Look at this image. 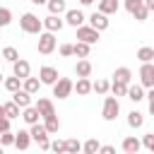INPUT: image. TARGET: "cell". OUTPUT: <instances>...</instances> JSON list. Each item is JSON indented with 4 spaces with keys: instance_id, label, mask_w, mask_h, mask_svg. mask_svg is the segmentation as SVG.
I'll list each match as a JSON object with an SVG mask.
<instances>
[{
    "instance_id": "obj_1",
    "label": "cell",
    "mask_w": 154,
    "mask_h": 154,
    "mask_svg": "<svg viewBox=\"0 0 154 154\" xmlns=\"http://www.w3.org/2000/svg\"><path fill=\"white\" fill-rule=\"evenodd\" d=\"M19 26L24 34H41L43 31V19H38L34 12H24L19 17Z\"/></svg>"
},
{
    "instance_id": "obj_2",
    "label": "cell",
    "mask_w": 154,
    "mask_h": 154,
    "mask_svg": "<svg viewBox=\"0 0 154 154\" xmlns=\"http://www.w3.org/2000/svg\"><path fill=\"white\" fill-rule=\"evenodd\" d=\"M29 132H31V140L38 144V149H43V152H48V149H51L48 130H46V125H43V123H36V125H31V128H29Z\"/></svg>"
},
{
    "instance_id": "obj_3",
    "label": "cell",
    "mask_w": 154,
    "mask_h": 154,
    "mask_svg": "<svg viewBox=\"0 0 154 154\" xmlns=\"http://www.w3.org/2000/svg\"><path fill=\"white\" fill-rule=\"evenodd\" d=\"M120 113V103L116 96H106L103 99V106H101V118L103 120H116Z\"/></svg>"
},
{
    "instance_id": "obj_4",
    "label": "cell",
    "mask_w": 154,
    "mask_h": 154,
    "mask_svg": "<svg viewBox=\"0 0 154 154\" xmlns=\"http://www.w3.org/2000/svg\"><path fill=\"white\" fill-rule=\"evenodd\" d=\"M53 51H55V34L53 31H41L38 34V53L51 55Z\"/></svg>"
},
{
    "instance_id": "obj_5",
    "label": "cell",
    "mask_w": 154,
    "mask_h": 154,
    "mask_svg": "<svg viewBox=\"0 0 154 154\" xmlns=\"http://www.w3.org/2000/svg\"><path fill=\"white\" fill-rule=\"evenodd\" d=\"M72 91H75V82H72L70 77H60V79L53 84V96H58V99H67Z\"/></svg>"
},
{
    "instance_id": "obj_6",
    "label": "cell",
    "mask_w": 154,
    "mask_h": 154,
    "mask_svg": "<svg viewBox=\"0 0 154 154\" xmlns=\"http://www.w3.org/2000/svg\"><path fill=\"white\" fill-rule=\"evenodd\" d=\"M99 34L101 31H96L94 26H89V24H82V26H77V41H84V43H96L99 41Z\"/></svg>"
},
{
    "instance_id": "obj_7",
    "label": "cell",
    "mask_w": 154,
    "mask_h": 154,
    "mask_svg": "<svg viewBox=\"0 0 154 154\" xmlns=\"http://www.w3.org/2000/svg\"><path fill=\"white\" fill-rule=\"evenodd\" d=\"M140 84L152 89L154 87V63H142L140 67Z\"/></svg>"
},
{
    "instance_id": "obj_8",
    "label": "cell",
    "mask_w": 154,
    "mask_h": 154,
    "mask_svg": "<svg viewBox=\"0 0 154 154\" xmlns=\"http://www.w3.org/2000/svg\"><path fill=\"white\" fill-rule=\"evenodd\" d=\"M108 24H111V19H108V14H103V12H91V17H89V26H94L96 31H106L108 29Z\"/></svg>"
},
{
    "instance_id": "obj_9",
    "label": "cell",
    "mask_w": 154,
    "mask_h": 154,
    "mask_svg": "<svg viewBox=\"0 0 154 154\" xmlns=\"http://www.w3.org/2000/svg\"><path fill=\"white\" fill-rule=\"evenodd\" d=\"M38 79H41V84H55L58 79H60V75H58V70L55 67H51V65H43L41 70H38Z\"/></svg>"
},
{
    "instance_id": "obj_10",
    "label": "cell",
    "mask_w": 154,
    "mask_h": 154,
    "mask_svg": "<svg viewBox=\"0 0 154 154\" xmlns=\"http://www.w3.org/2000/svg\"><path fill=\"white\" fill-rule=\"evenodd\" d=\"M34 106L38 108V113H41V118H48V116H55V106H53V101H51V99H46V96H38V101H36Z\"/></svg>"
},
{
    "instance_id": "obj_11",
    "label": "cell",
    "mask_w": 154,
    "mask_h": 154,
    "mask_svg": "<svg viewBox=\"0 0 154 154\" xmlns=\"http://www.w3.org/2000/svg\"><path fill=\"white\" fill-rule=\"evenodd\" d=\"M63 26H65V19H60V14H48V17L43 19V29H46V31H53V34H55V31H60Z\"/></svg>"
},
{
    "instance_id": "obj_12",
    "label": "cell",
    "mask_w": 154,
    "mask_h": 154,
    "mask_svg": "<svg viewBox=\"0 0 154 154\" xmlns=\"http://www.w3.org/2000/svg\"><path fill=\"white\" fill-rule=\"evenodd\" d=\"M12 75H17L19 79H26V77L31 75V65H29L24 58H19L17 63H12Z\"/></svg>"
},
{
    "instance_id": "obj_13",
    "label": "cell",
    "mask_w": 154,
    "mask_h": 154,
    "mask_svg": "<svg viewBox=\"0 0 154 154\" xmlns=\"http://www.w3.org/2000/svg\"><path fill=\"white\" fill-rule=\"evenodd\" d=\"M65 24H70V26H82L84 24V12L82 10H67L65 12Z\"/></svg>"
},
{
    "instance_id": "obj_14",
    "label": "cell",
    "mask_w": 154,
    "mask_h": 154,
    "mask_svg": "<svg viewBox=\"0 0 154 154\" xmlns=\"http://www.w3.org/2000/svg\"><path fill=\"white\" fill-rule=\"evenodd\" d=\"M14 135H17V137H14V147H17V149H22V152H24V149H29V144L34 142L29 130H19V132H14Z\"/></svg>"
},
{
    "instance_id": "obj_15",
    "label": "cell",
    "mask_w": 154,
    "mask_h": 154,
    "mask_svg": "<svg viewBox=\"0 0 154 154\" xmlns=\"http://www.w3.org/2000/svg\"><path fill=\"white\" fill-rule=\"evenodd\" d=\"M22 118H24L26 125H36L38 118H41V113H38L36 106H26V108H22Z\"/></svg>"
},
{
    "instance_id": "obj_16",
    "label": "cell",
    "mask_w": 154,
    "mask_h": 154,
    "mask_svg": "<svg viewBox=\"0 0 154 154\" xmlns=\"http://www.w3.org/2000/svg\"><path fill=\"white\" fill-rule=\"evenodd\" d=\"M12 101H14L19 108H26V106H31V94H29V91H24V89H19V91H14V94H12Z\"/></svg>"
},
{
    "instance_id": "obj_17",
    "label": "cell",
    "mask_w": 154,
    "mask_h": 154,
    "mask_svg": "<svg viewBox=\"0 0 154 154\" xmlns=\"http://www.w3.org/2000/svg\"><path fill=\"white\" fill-rule=\"evenodd\" d=\"M140 149H142V142L137 137H125L123 140V152L125 154H137Z\"/></svg>"
},
{
    "instance_id": "obj_18",
    "label": "cell",
    "mask_w": 154,
    "mask_h": 154,
    "mask_svg": "<svg viewBox=\"0 0 154 154\" xmlns=\"http://www.w3.org/2000/svg\"><path fill=\"white\" fill-rule=\"evenodd\" d=\"M91 70H94V67H91V63H89L87 58L77 60V65H75V75H77V77H89Z\"/></svg>"
},
{
    "instance_id": "obj_19",
    "label": "cell",
    "mask_w": 154,
    "mask_h": 154,
    "mask_svg": "<svg viewBox=\"0 0 154 154\" xmlns=\"http://www.w3.org/2000/svg\"><path fill=\"white\" fill-rule=\"evenodd\" d=\"M118 7H120L118 0H99V12H103V14H116Z\"/></svg>"
},
{
    "instance_id": "obj_20",
    "label": "cell",
    "mask_w": 154,
    "mask_h": 154,
    "mask_svg": "<svg viewBox=\"0 0 154 154\" xmlns=\"http://www.w3.org/2000/svg\"><path fill=\"white\" fill-rule=\"evenodd\" d=\"M128 99L135 101V103L142 101V99H144V87H142V84H130V87H128Z\"/></svg>"
},
{
    "instance_id": "obj_21",
    "label": "cell",
    "mask_w": 154,
    "mask_h": 154,
    "mask_svg": "<svg viewBox=\"0 0 154 154\" xmlns=\"http://www.w3.org/2000/svg\"><path fill=\"white\" fill-rule=\"evenodd\" d=\"M46 7H48V12H51V14H65V12H67L65 0H48V2H46Z\"/></svg>"
},
{
    "instance_id": "obj_22",
    "label": "cell",
    "mask_w": 154,
    "mask_h": 154,
    "mask_svg": "<svg viewBox=\"0 0 154 154\" xmlns=\"http://www.w3.org/2000/svg\"><path fill=\"white\" fill-rule=\"evenodd\" d=\"M113 79H116V82H123V84H130V79H132V72H130V67H116V72H113Z\"/></svg>"
},
{
    "instance_id": "obj_23",
    "label": "cell",
    "mask_w": 154,
    "mask_h": 154,
    "mask_svg": "<svg viewBox=\"0 0 154 154\" xmlns=\"http://www.w3.org/2000/svg\"><path fill=\"white\" fill-rule=\"evenodd\" d=\"M38 87H41V79H36V77H26V79H22V89L29 91L31 96L38 91Z\"/></svg>"
},
{
    "instance_id": "obj_24",
    "label": "cell",
    "mask_w": 154,
    "mask_h": 154,
    "mask_svg": "<svg viewBox=\"0 0 154 154\" xmlns=\"http://www.w3.org/2000/svg\"><path fill=\"white\" fill-rule=\"evenodd\" d=\"M75 91H77L79 96H87V94L91 91V82H89V77H79V79L75 82Z\"/></svg>"
},
{
    "instance_id": "obj_25",
    "label": "cell",
    "mask_w": 154,
    "mask_h": 154,
    "mask_svg": "<svg viewBox=\"0 0 154 154\" xmlns=\"http://www.w3.org/2000/svg\"><path fill=\"white\" fill-rule=\"evenodd\" d=\"M128 125H130V128H135V130H137V128H142V125H144V116H142L140 111H135V108H132V111L128 113Z\"/></svg>"
},
{
    "instance_id": "obj_26",
    "label": "cell",
    "mask_w": 154,
    "mask_h": 154,
    "mask_svg": "<svg viewBox=\"0 0 154 154\" xmlns=\"http://www.w3.org/2000/svg\"><path fill=\"white\" fill-rule=\"evenodd\" d=\"M2 84H5V89H7L10 94H14V91H19V89H22V79H19L17 75H12V77H5V82H2Z\"/></svg>"
},
{
    "instance_id": "obj_27",
    "label": "cell",
    "mask_w": 154,
    "mask_h": 154,
    "mask_svg": "<svg viewBox=\"0 0 154 154\" xmlns=\"http://www.w3.org/2000/svg\"><path fill=\"white\" fill-rule=\"evenodd\" d=\"M91 91H96V94H108L111 91V82L108 79H96V82H91Z\"/></svg>"
},
{
    "instance_id": "obj_28",
    "label": "cell",
    "mask_w": 154,
    "mask_h": 154,
    "mask_svg": "<svg viewBox=\"0 0 154 154\" xmlns=\"http://www.w3.org/2000/svg\"><path fill=\"white\" fill-rule=\"evenodd\" d=\"M43 125H46L48 135H55V132L60 130V120H58V116H48V118H43Z\"/></svg>"
},
{
    "instance_id": "obj_29",
    "label": "cell",
    "mask_w": 154,
    "mask_h": 154,
    "mask_svg": "<svg viewBox=\"0 0 154 154\" xmlns=\"http://www.w3.org/2000/svg\"><path fill=\"white\" fill-rule=\"evenodd\" d=\"M137 60H140V63H152V60H154V48H152V46H142V48L137 51Z\"/></svg>"
},
{
    "instance_id": "obj_30",
    "label": "cell",
    "mask_w": 154,
    "mask_h": 154,
    "mask_svg": "<svg viewBox=\"0 0 154 154\" xmlns=\"http://www.w3.org/2000/svg\"><path fill=\"white\" fill-rule=\"evenodd\" d=\"M128 87L130 84H123V82H111V91H113V96L118 99V96H128Z\"/></svg>"
},
{
    "instance_id": "obj_31",
    "label": "cell",
    "mask_w": 154,
    "mask_h": 154,
    "mask_svg": "<svg viewBox=\"0 0 154 154\" xmlns=\"http://www.w3.org/2000/svg\"><path fill=\"white\" fill-rule=\"evenodd\" d=\"M99 149H101V144H99V140H94V137L82 144V152H84V154H99Z\"/></svg>"
},
{
    "instance_id": "obj_32",
    "label": "cell",
    "mask_w": 154,
    "mask_h": 154,
    "mask_svg": "<svg viewBox=\"0 0 154 154\" xmlns=\"http://www.w3.org/2000/svg\"><path fill=\"white\" fill-rule=\"evenodd\" d=\"M89 51H91L89 43H84V41H77L75 43V55L77 58H89Z\"/></svg>"
},
{
    "instance_id": "obj_33",
    "label": "cell",
    "mask_w": 154,
    "mask_h": 154,
    "mask_svg": "<svg viewBox=\"0 0 154 154\" xmlns=\"http://www.w3.org/2000/svg\"><path fill=\"white\" fill-rule=\"evenodd\" d=\"M2 58H5L7 63H17V60H19V51H17L14 46H7V48H2Z\"/></svg>"
},
{
    "instance_id": "obj_34",
    "label": "cell",
    "mask_w": 154,
    "mask_h": 154,
    "mask_svg": "<svg viewBox=\"0 0 154 154\" xmlns=\"http://www.w3.org/2000/svg\"><path fill=\"white\" fill-rule=\"evenodd\" d=\"M5 116H7L10 120L19 118V106H17L14 101H7V103H5Z\"/></svg>"
},
{
    "instance_id": "obj_35",
    "label": "cell",
    "mask_w": 154,
    "mask_h": 154,
    "mask_svg": "<svg viewBox=\"0 0 154 154\" xmlns=\"http://www.w3.org/2000/svg\"><path fill=\"white\" fill-rule=\"evenodd\" d=\"M65 144H67V154H79V152H82V142L75 140V137L65 140Z\"/></svg>"
},
{
    "instance_id": "obj_36",
    "label": "cell",
    "mask_w": 154,
    "mask_h": 154,
    "mask_svg": "<svg viewBox=\"0 0 154 154\" xmlns=\"http://www.w3.org/2000/svg\"><path fill=\"white\" fill-rule=\"evenodd\" d=\"M10 22H12V10L10 7H0V29L10 26Z\"/></svg>"
},
{
    "instance_id": "obj_37",
    "label": "cell",
    "mask_w": 154,
    "mask_h": 154,
    "mask_svg": "<svg viewBox=\"0 0 154 154\" xmlns=\"http://www.w3.org/2000/svg\"><path fill=\"white\" fill-rule=\"evenodd\" d=\"M132 17H135L137 22H144V19L149 17V7H147V5H142V7H137V10L132 12Z\"/></svg>"
},
{
    "instance_id": "obj_38",
    "label": "cell",
    "mask_w": 154,
    "mask_h": 154,
    "mask_svg": "<svg viewBox=\"0 0 154 154\" xmlns=\"http://www.w3.org/2000/svg\"><path fill=\"white\" fill-rule=\"evenodd\" d=\"M51 149H53L55 154H67V144H65V140H55V142H51Z\"/></svg>"
},
{
    "instance_id": "obj_39",
    "label": "cell",
    "mask_w": 154,
    "mask_h": 154,
    "mask_svg": "<svg viewBox=\"0 0 154 154\" xmlns=\"http://www.w3.org/2000/svg\"><path fill=\"white\" fill-rule=\"evenodd\" d=\"M14 137H17V135H14L12 130H7V132L0 135V144H2V147H10V144H14Z\"/></svg>"
},
{
    "instance_id": "obj_40",
    "label": "cell",
    "mask_w": 154,
    "mask_h": 154,
    "mask_svg": "<svg viewBox=\"0 0 154 154\" xmlns=\"http://www.w3.org/2000/svg\"><path fill=\"white\" fill-rule=\"evenodd\" d=\"M142 147H144L147 152H152V154H154V132H147V135L142 137Z\"/></svg>"
},
{
    "instance_id": "obj_41",
    "label": "cell",
    "mask_w": 154,
    "mask_h": 154,
    "mask_svg": "<svg viewBox=\"0 0 154 154\" xmlns=\"http://www.w3.org/2000/svg\"><path fill=\"white\" fill-rule=\"evenodd\" d=\"M60 55L63 58H70V55H75V43H60Z\"/></svg>"
},
{
    "instance_id": "obj_42",
    "label": "cell",
    "mask_w": 154,
    "mask_h": 154,
    "mask_svg": "<svg viewBox=\"0 0 154 154\" xmlns=\"http://www.w3.org/2000/svg\"><path fill=\"white\" fill-rule=\"evenodd\" d=\"M142 5H144V0H125V10H128L130 14H132L137 7H142Z\"/></svg>"
},
{
    "instance_id": "obj_43",
    "label": "cell",
    "mask_w": 154,
    "mask_h": 154,
    "mask_svg": "<svg viewBox=\"0 0 154 154\" xmlns=\"http://www.w3.org/2000/svg\"><path fill=\"white\" fill-rule=\"evenodd\" d=\"M7 130H10V118L7 116H0V135L7 132Z\"/></svg>"
},
{
    "instance_id": "obj_44",
    "label": "cell",
    "mask_w": 154,
    "mask_h": 154,
    "mask_svg": "<svg viewBox=\"0 0 154 154\" xmlns=\"http://www.w3.org/2000/svg\"><path fill=\"white\" fill-rule=\"evenodd\" d=\"M99 154H116V147H113V144H101Z\"/></svg>"
},
{
    "instance_id": "obj_45",
    "label": "cell",
    "mask_w": 154,
    "mask_h": 154,
    "mask_svg": "<svg viewBox=\"0 0 154 154\" xmlns=\"http://www.w3.org/2000/svg\"><path fill=\"white\" fill-rule=\"evenodd\" d=\"M147 99H149V113L154 116V87L149 89V94H147Z\"/></svg>"
},
{
    "instance_id": "obj_46",
    "label": "cell",
    "mask_w": 154,
    "mask_h": 154,
    "mask_svg": "<svg viewBox=\"0 0 154 154\" xmlns=\"http://www.w3.org/2000/svg\"><path fill=\"white\" fill-rule=\"evenodd\" d=\"M144 5L149 7V12H154V0H144Z\"/></svg>"
},
{
    "instance_id": "obj_47",
    "label": "cell",
    "mask_w": 154,
    "mask_h": 154,
    "mask_svg": "<svg viewBox=\"0 0 154 154\" xmlns=\"http://www.w3.org/2000/svg\"><path fill=\"white\" fill-rule=\"evenodd\" d=\"M91 2H96V0H79V5H91Z\"/></svg>"
},
{
    "instance_id": "obj_48",
    "label": "cell",
    "mask_w": 154,
    "mask_h": 154,
    "mask_svg": "<svg viewBox=\"0 0 154 154\" xmlns=\"http://www.w3.org/2000/svg\"><path fill=\"white\" fill-rule=\"evenodd\" d=\"M31 2H34V5H46L48 0H31Z\"/></svg>"
},
{
    "instance_id": "obj_49",
    "label": "cell",
    "mask_w": 154,
    "mask_h": 154,
    "mask_svg": "<svg viewBox=\"0 0 154 154\" xmlns=\"http://www.w3.org/2000/svg\"><path fill=\"white\" fill-rule=\"evenodd\" d=\"M0 116H5V103H0Z\"/></svg>"
},
{
    "instance_id": "obj_50",
    "label": "cell",
    "mask_w": 154,
    "mask_h": 154,
    "mask_svg": "<svg viewBox=\"0 0 154 154\" xmlns=\"http://www.w3.org/2000/svg\"><path fill=\"white\" fill-rule=\"evenodd\" d=\"M0 154H5V147H2V144H0Z\"/></svg>"
},
{
    "instance_id": "obj_51",
    "label": "cell",
    "mask_w": 154,
    "mask_h": 154,
    "mask_svg": "<svg viewBox=\"0 0 154 154\" xmlns=\"http://www.w3.org/2000/svg\"><path fill=\"white\" fill-rule=\"evenodd\" d=\"M0 82H5V79H2V72H0Z\"/></svg>"
},
{
    "instance_id": "obj_52",
    "label": "cell",
    "mask_w": 154,
    "mask_h": 154,
    "mask_svg": "<svg viewBox=\"0 0 154 154\" xmlns=\"http://www.w3.org/2000/svg\"><path fill=\"white\" fill-rule=\"evenodd\" d=\"M137 154H140V152H137Z\"/></svg>"
}]
</instances>
